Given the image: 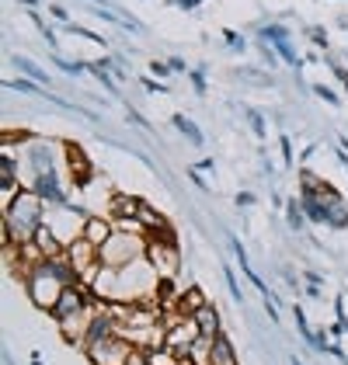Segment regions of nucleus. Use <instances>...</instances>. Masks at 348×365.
<instances>
[{"mask_svg":"<svg viewBox=\"0 0 348 365\" xmlns=\"http://www.w3.org/2000/svg\"><path fill=\"white\" fill-rule=\"evenodd\" d=\"M112 233H116V230H112V223H108V220H101V216H91V220H87V226H84V240H91L94 247H101V244H105Z\"/></svg>","mask_w":348,"mask_h":365,"instance_id":"nucleus-9","label":"nucleus"},{"mask_svg":"<svg viewBox=\"0 0 348 365\" xmlns=\"http://www.w3.org/2000/svg\"><path fill=\"white\" fill-rule=\"evenodd\" d=\"M70 285H81V279H77V272H73V264H70L66 254L42 261L39 268H31L29 279H25V289H29L31 303L39 309H49V313L56 309L59 296H63Z\"/></svg>","mask_w":348,"mask_h":365,"instance_id":"nucleus-1","label":"nucleus"},{"mask_svg":"<svg viewBox=\"0 0 348 365\" xmlns=\"http://www.w3.org/2000/svg\"><path fill=\"white\" fill-rule=\"evenodd\" d=\"M70 168H73V174H77V170H81V174H87L84 153H81V150H73V146H70Z\"/></svg>","mask_w":348,"mask_h":365,"instance_id":"nucleus-16","label":"nucleus"},{"mask_svg":"<svg viewBox=\"0 0 348 365\" xmlns=\"http://www.w3.org/2000/svg\"><path fill=\"white\" fill-rule=\"evenodd\" d=\"M146 261L153 264V272L160 275V282L174 279V272L181 268V254H178V247H174V237L150 240V244H146Z\"/></svg>","mask_w":348,"mask_h":365,"instance_id":"nucleus-5","label":"nucleus"},{"mask_svg":"<svg viewBox=\"0 0 348 365\" xmlns=\"http://www.w3.org/2000/svg\"><path fill=\"white\" fill-rule=\"evenodd\" d=\"M136 351H140V348L126 334H108V337H98V341L87 344L91 365H129Z\"/></svg>","mask_w":348,"mask_h":365,"instance_id":"nucleus-4","label":"nucleus"},{"mask_svg":"<svg viewBox=\"0 0 348 365\" xmlns=\"http://www.w3.org/2000/svg\"><path fill=\"white\" fill-rule=\"evenodd\" d=\"M205 299L199 289H188V292H181V299H178V309H181V317H192L195 309H203Z\"/></svg>","mask_w":348,"mask_h":365,"instance_id":"nucleus-13","label":"nucleus"},{"mask_svg":"<svg viewBox=\"0 0 348 365\" xmlns=\"http://www.w3.org/2000/svg\"><path fill=\"white\" fill-rule=\"evenodd\" d=\"M185 362L188 365H213V337H199V341L188 348Z\"/></svg>","mask_w":348,"mask_h":365,"instance_id":"nucleus-12","label":"nucleus"},{"mask_svg":"<svg viewBox=\"0 0 348 365\" xmlns=\"http://www.w3.org/2000/svg\"><path fill=\"white\" fill-rule=\"evenodd\" d=\"M181 365H188V362H185V359H181Z\"/></svg>","mask_w":348,"mask_h":365,"instance_id":"nucleus-18","label":"nucleus"},{"mask_svg":"<svg viewBox=\"0 0 348 365\" xmlns=\"http://www.w3.org/2000/svg\"><path fill=\"white\" fill-rule=\"evenodd\" d=\"M164 327H168V341H164V344H168L171 351H178L181 359H185V355H188V348L203 337L199 324H195L192 317H174V320H168Z\"/></svg>","mask_w":348,"mask_h":365,"instance_id":"nucleus-7","label":"nucleus"},{"mask_svg":"<svg viewBox=\"0 0 348 365\" xmlns=\"http://www.w3.org/2000/svg\"><path fill=\"white\" fill-rule=\"evenodd\" d=\"M46 223V205L35 188H21L11 209H4L0 220V244H29Z\"/></svg>","mask_w":348,"mask_h":365,"instance_id":"nucleus-2","label":"nucleus"},{"mask_svg":"<svg viewBox=\"0 0 348 365\" xmlns=\"http://www.w3.org/2000/svg\"><path fill=\"white\" fill-rule=\"evenodd\" d=\"M46 226L56 233V240L63 247H70V244H77L81 237H84V226L87 220H81L77 212H70V209H56V212H49L46 216Z\"/></svg>","mask_w":348,"mask_h":365,"instance_id":"nucleus-6","label":"nucleus"},{"mask_svg":"<svg viewBox=\"0 0 348 365\" xmlns=\"http://www.w3.org/2000/svg\"><path fill=\"white\" fill-rule=\"evenodd\" d=\"M98 254H101V264H108V268H122V264H129V261H136V257H146V237L116 230V233L98 247Z\"/></svg>","mask_w":348,"mask_h":365,"instance_id":"nucleus-3","label":"nucleus"},{"mask_svg":"<svg viewBox=\"0 0 348 365\" xmlns=\"http://www.w3.org/2000/svg\"><path fill=\"white\" fill-rule=\"evenodd\" d=\"M327 220H331L334 226H345L348 223V209L342 205V202H334V205H331V212H327Z\"/></svg>","mask_w":348,"mask_h":365,"instance_id":"nucleus-15","label":"nucleus"},{"mask_svg":"<svg viewBox=\"0 0 348 365\" xmlns=\"http://www.w3.org/2000/svg\"><path fill=\"white\" fill-rule=\"evenodd\" d=\"M213 365H237V351H233V344L227 341L223 331L213 337Z\"/></svg>","mask_w":348,"mask_h":365,"instance_id":"nucleus-11","label":"nucleus"},{"mask_svg":"<svg viewBox=\"0 0 348 365\" xmlns=\"http://www.w3.org/2000/svg\"><path fill=\"white\" fill-rule=\"evenodd\" d=\"M87 307H94V303H91V296H87V289H84V285H70V289L59 296L56 309H53V317H56V324H59V320H66V317H77V313H84Z\"/></svg>","mask_w":348,"mask_h":365,"instance_id":"nucleus-8","label":"nucleus"},{"mask_svg":"<svg viewBox=\"0 0 348 365\" xmlns=\"http://www.w3.org/2000/svg\"><path fill=\"white\" fill-rule=\"evenodd\" d=\"M174 122H178V125L185 129V136H192V143H203V136H199V129H195V125H192L188 118H174Z\"/></svg>","mask_w":348,"mask_h":365,"instance_id":"nucleus-17","label":"nucleus"},{"mask_svg":"<svg viewBox=\"0 0 348 365\" xmlns=\"http://www.w3.org/2000/svg\"><path fill=\"white\" fill-rule=\"evenodd\" d=\"M192 320L199 324L203 337H216V334H220V313L209 307V303H205L203 309H195V313H192Z\"/></svg>","mask_w":348,"mask_h":365,"instance_id":"nucleus-10","label":"nucleus"},{"mask_svg":"<svg viewBox=\"0 0 348 365\" xmlns=\"http://www.w3.org/2000/svg\"><path fill=\"white\" fill-rule=\"evenodd\" d=\"M14 66H18V70H25L31 81H39V84H46V81H49V77H46V73H42V70H39L31 59H25V56H14Z\"/></svg>","mask_w":348,"mask_h":365,"instance_id":"nucleus-14","label":"nucleus"}]
</instances>
